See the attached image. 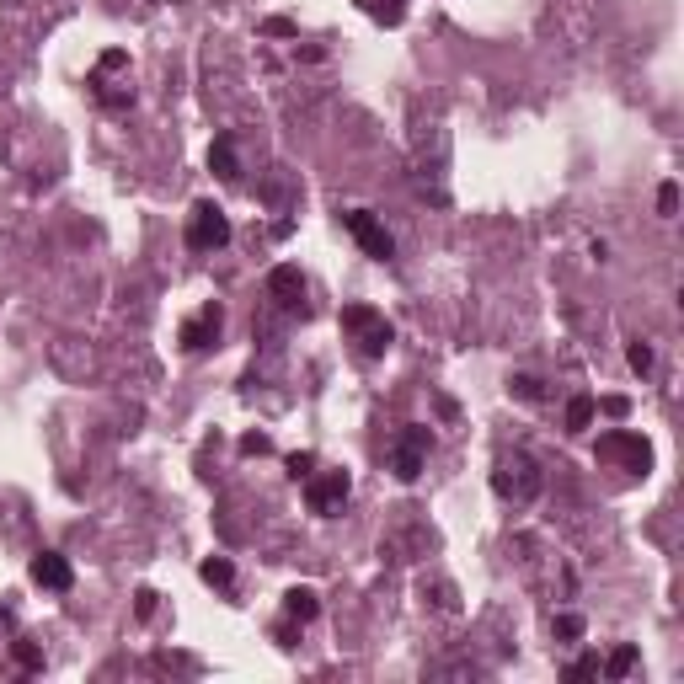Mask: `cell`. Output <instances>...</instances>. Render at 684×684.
<instances>
[{
	"label": "cell",
	"mask_w": 684,
	"mask_h": 684,
	"mask_svg": "<svg viewBox=\"0 0 684 684\" xmlns=\"http://www.w3.org/2000/svg\"><path fill=\"white\" fill-rule=\"evenodd\" d=\"M342 332H348L359 359H385L391 342H396V326L385 321V310H375V305H342Z\"/></svg>",
	"instance_id": "cell-1"
},
{
	"label": "cell",
	"mask_w": 684,
	"mask_h": 684,
	"mask_svg": "<svg viewBox=\"0 0 684 684\" xmlns=\"http://www.w3.org/2000/svg\"><path fill=\"white\" fill-rule=\"evenodd\" d=\"M540 487H546V476H540V465L530 455H519V449H513V455H497L492 492L503 497V503H535Z\"/></svg>",
	"instance_id": "cell-2"
},
{
	"label": "cell",
	"mask_w": 684,
	"mask_h": 684,
	"mask_svg": "<svg viewBox=\"0 0 684 684\" xmlns=\"http://www.w3.org/2000/svg\"><path fill=\"white\" fill-rule=\"evenodd\" d=\"M599 460L615 465V471H626V476H647L652 471V444L642 439V433L615 428V433H604V439H599Z\"/></svg>",
	"instance_id": "cell-3"
},
{
	"label": "cell",
	"mask_w": 684,
	"mask_h": 684,
	"mask_svg": "<svg viewBox=\"0 0 684 684\" xmlns=\"http://www.w3.org/2000/svg\"><path fill=\"white\" fill-rule=\"evenodd\" d=\"M225 241H230V220H225V209H220V204H209V198H198V204L188 209V252L209 257V252H220Z\"/></svg>",
	"instance_id": "cell-4"
},
{
	"label": "cell",
	"mask_w": 684,
	"mask_h": 684,
	"mask_svg": "<svg viewBox=\"0 0 684 684\" xmlns=\"http://www.w3.org/2000/svg\"><path fill=\"white\" fill-rule=\"evenodd\" d=\"M129 70V54L123 49H107L97 59V70H91V97H97L107 113H123V107H134V86H113V75Z\"/></svg>",
	"instance_id": "cell-5"
},
{
	"label": "cell",
	"mask_w": 684,
	"mask_h": 684,
	"mask_svg": "<svg viewBox=\"0 0 684 684\" xmlns=\"http://www.w3.org/2000/svg\"><path fill=\"white\" fill-rule=\"evenodd\" d=\"M428 444H433V433L423 423H407L391 439V471L401 481H417V476H423V465H428Z\"/></svg>",
	"instance_id": "cell-6"
},
{
	"label": "cell",
	"mask_w": 684,
	"mask_h": 684,
	"mask_svg": "<svg viewBox=\"0 0 684 684\" xmlns=\"http://www.w3.org/2000/svg\"><path fill=\"white\" fill-rule=\"evenodd\" d=\"M348 492H353L348 471H310L305 476V503H310V513H321V519H332V513L348 503Z\"/></svg>",
	"instance_id": "cell-7"
},
{
	"label": "cell",
	"mask_w": 684,
	"mask_h": 684,
	"mask_svg": "<svg viewBox=\"0 0 684 684\" xmlns=\"http://www.w3.org/2000/svg\"><path fill=\"white\" fill-rule=\"evenodd\" d=\"M342 230H348V236L359 241V246H364V252L375 257V262H391V257H396L391 230H385V225H380L369 209H348V214H342Z\"/></svg>",
	"instance_id": "cell-8"
},
{
	"label": "cell",
	"mask_w": 684,
	"mask_h": 684,
	"mask_svg": "<svg viewBox=\"0 0 684 684\" xmlns=\"http://www.w3.org/2000/svg\"><path fill=\"white\" fill-rule=\"evenodd\" d=\"M27 578H33L38 588H49V594H70L75 567H70V556H59V551H38L33 567H27Z\"/></svg>",
	"instance_id": "cell-9"
},
{
	"label": "cell",
	"mask_w": 684,
	"mask_h": 684,
	"mask_svg": "<svg viewBox=\"0 0 684 684\" xmlns=\"http://www.w3.org/2000/svg\"><path fill=\"white\" fill-rule=\"evenodd\" d=\"M220 332H225V310L220 305H204L193 321H182V348H188V353H209L214 342H220Z\"/></svg>",
	"instance_id": "cell-10"
},
{
	"label": "cell",
	"mask_w": 684,
	"mask_h": 684,
	"mask_svg": "<svg viewBox=\"0 0 684 684\" xmlns=\"http://www.w3.org/2000/svg\"><path fill=\"white\" fill-rule=\"evenodd\" d=\"M268 294L284 310H294V316H305V273L294 268V262H278V268L268 273Z\"/></svg>",
	"instance_id": "cell-11"
},
{
	"label": "cell",
	"mask_w": 684,
	"mask_h": 684,
	"mask_svg": "<svg viewBox=\"0 0 684 684\" xmlns=\"http://www.w3.org/2000/svg\"><path fill=\"white\" fill-rule=\"evenodd\" d=\"M209 171H214V177H220V182H241L236 139H230V134H220V139H214V145H209Z\"/></svg>",
	"instance_id": "cell-12"
},
{
	"label": "cell",
	"mask_w": 684,
	"mask_h": 684,
	"mask_svg": "<svg viewBox=\"0 0 684 684\" xmlns=\"http://www.w3.org/2000/svg\"><path fill=\"white\" fill-rule=\"evenodd\" d=\"M359 11L380 27H401L407 22V0H359Z\"/></svg>",
	"instance_id": "cell-13"
},
{
	"label": "cell",
	"mask_w": 684,
	"mask_h": 684,
	"mask_svg": "<svg viewBox=\"0 0 684 684\" xmlns=\"http://www.w3.org/2000/svg\"><path fill=\"white\" fill-rule=\"evenodd\" d=\"M284 610H289V620H300V626H305V620L321 615V594H316V588H289Z\"/></svg>",
	"instance_id": "cell-14"
},
{
	"label": "cell",
	"mask_w": 684,
	"mask_h": 684,
	"mask_svg": "<svg viewBox=\"0 0 684 684\" xmlns=\"http://www.w3.org/2000/svg\"><path fill=\"white\" fill-rule=\"evenodd\" d=\"M198 578H204L209 588H220V594H230V588H236V567H230V556H204Z\"/></svg>",
	"instance_id": "cell-15"
},
{
	"label": "cell",
	"mask_w": 684,
	"mask_h": 684,
	"mask_svg": "<svg viewBox=\"0 0 684 684\" xmlns=\"http://www.w3.org/2000/svg\"><path fill=\"white\" fill-rule=\"evenodd\" d=\"M636 658H642V652H636V647H615L610 658H599V674H610V679H626L631 668H636Z\"/></svg>",
	"instance_id": "cell-16"
},
{
	"label": "cell",
	"mask_w": 684,
	"mask_h": 684,
	"mask_svg": "<svg viewBox=\"0 0 684 684\" xmlns=\"http://www.w3.org/2000/svg\"><path fill=\"white\" fill-rule=\"evenodd\" d=\"M594 423V396H572L567 401V433H583Z\"/></svg>",
	"instance_id": "cell-17"
},
{
	"label": "cell",
	"mask_w": 684,
	"mask_h": 684,
	"mask_svg": "<svg viewBox=\"0 0 684 684\" xmlns=\"http://www.w3.org/2000/svg\"><path fill=\"white\" fill-rule=\"evenodd\" d=\"M551 636H556V642H578V636H583V620H578V615H556V620H551Z\"/></svg>",
	"instance_id": "cell-18"
},
{
	"label": "cell",
	"mask_w": 684,
	"mask_h": 684,
	"mask_svg": "<svg viewBox=\"0 0 684 684\" xmlns=\"http://www.w3.org/2000/svg\"><path fill=\"white\" fill-rule=\"evenodd\" d=\"M508 396H519V401H540V380H535V375H513V380H508Z\"/></svg>",
	"instance_id": "cell-19"
},
{
	"label": "cell",
	"mask_w": 684,
	"mask_h": 684,
	"mask_svg": "<svg viewBox=\"0 0 684 684\" xmlns=\"http://www.w3.org/2000/svg\"><path fill=\"white\" fill-rule=\"evenodd\" d=\"M562 674H567V679H599V652H588V658H578V663H567Z\"/></svg>",
	"instance_id": "cell-20"
},
{
	"label": "cell",
	"mask_w": 684,
	"mask_h": 684,
	"mask_svg": "<svg viewBox=\"0 0 684 684\" xmlns=\"http://www.w3.org/2000/svg\"><path fill=\"white\" fill-rule=\"evenodd\" d=\"M626 359H631L636 375H647V369H652V348H647V342H631V353H626Z\"/></svg>",
	"instance_id": "cell-21"
},
{
	"label": "cell",
	"mask_w": 684,
	"mask_h": 684,
	"mask_svg": "<svg viewBox=\"0 0 684 684\" xmlns=\"http://www.w3.org/2000/svg\"><path fill=\"white\" fill-rule=\"evenodd\" d=\"M310 471H316V455H310V449H305V455H289V476L294 481H305Z\"/></svg>",
	"instance_id": "cell-22"
},
{
	"label": "cell",
	"mask_w": 684,
	"mask_h": 684,
	"mask_svg": "<svg viewBox=\"0 0 684 684\" xmlns=\"http://www.w3.org/2000/svg\"><path fill=\"white\" fill-rule=\"evenodd\" d=\"M11 652H17V663H22V668H43V652H38L33 642H17Z\"/></svg>",
	"instance_id": "cell-23"
},
{
	"label": "cell",
	"mask_w": 684,
	"mask_h": 684,
	"mask_svg": "<svg viewBox=\"0 0 684 684\" xmlns=\"http://www.w3.org/2000/svg\"><path fill=\"white\" fill-rule=\"evenodd\" d=\"M268 433H246V439H241V455H268Z\"/></svg>",
	"instance_id": "cell-24"
},
{
	"label": "cell",
	"mask_w": 684,
	"mask_h": 684,
	"mask_svg": "<svg viewBox=\"0 0 684 684\" xmlns=\"http://www.w3.org/2000/svg\"><path fill=\"white\" fill-rule=\"evenodd\" d=\"M262 33H268V38H294V22L289 17H268V22H262Z\"/></svg>",
	"instance_id": "cell-25"
},
{
	"label": "cell",
	"mask_w": 684,
	"mask_h": 684,
	"mask_svg": "<svg viewBox=\"0 0 684 684\" xmlns=\"http://www.w3.org/2000/svg\"><path fill=\"white\" fill-rule=\"evenodd\" d=\"M658 209H663V214L679 209V188H674V182H663V188H658Z\"/></svg>",
	"instance_id": "cell-26"
},
{
	"label": "cell",
	"mask_w": 684,
	"mask_h": 684,
	"mask_svg": "<svg viewBox=\"0 0 684 684\" xmlns=\"http://www.w3.org/2000/svg\"><path fill=\"white\" fill-rule=\"evenodd\" d=\"M599 407H604V412H610V417H626V412H631V401H626V396H604V401H599Z\"/></svg>",
	"instance_id": "cell-27"
},
{
	"label": "cell",
	"mask_w": 684,
	"mask_h": 684,
	"mask_svg": "<svg viewBox=\"0 0 684 684\" xmlns=\"http://www.w3.org/2000/svg\"><path fill=\"white\" fill-rule=\"evenodd\" d=\"M155 615V594H150V588H139V620H150Z\"/></svg>",
	"instance_id": "cell-28"
},
{
	"label": "cell",
	"mask_w": 684,
	"mask_h": 684,
	"mask_svg": "<svg viewBox=\"0 0 684 684\" xmlns=\"http://www.w3.org/2000/svg\"><path fill=\"white\" fill-rule=\"evenodd\" d=\"M0 626H6V610H0Z\"/></svg>",
	"instance_id": "cell-29"
}]
</instances>
